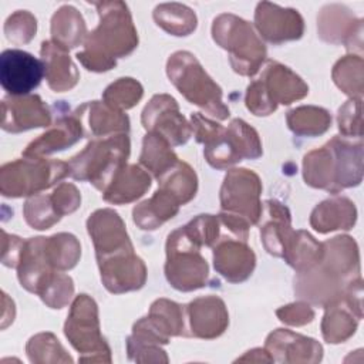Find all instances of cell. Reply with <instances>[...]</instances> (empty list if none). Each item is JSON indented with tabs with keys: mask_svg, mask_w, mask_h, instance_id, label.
Instances as JSON below:
<instances>
[{
	"mask_svg": "<svg viewBox=\"0 0 364 364\" xmlns=\"http://www.w3.org/2000/svg\"><path fill=\"white\" fill-rule=\"evenodd\" d=\"M70 171L64 162H30L16 161L1 168V192L4 196L31 195L48 188L54 181L61 179Z\"/></svg>",
	"mask_w": 364,
	"mask_h": 364,
	"instance_id": "1",
	"label": "cell"
},
{
	"mask_svg": "<svg viewBox=\"0 0 364 364\" xmlns=\"http://www.w3.org/2000/svg\"><path fill=\"white\" fill-rule=\"evenodd\" d=\"M181 58L186 68L181 70L175 63L169 60L168 74L172 82L178 87L181 94H183L192 104H200L199 91L205 100L206 111L225 119L229 115V109L220 102V88L213 84V81L206 75L195 57L189 53H181Z\"/></svg>",
	"mask_w": 364,
	"mask_h": 364,
	"instance_id": "2",
	"label": "cell"
},
{
	"mask_svg": "<svg viewBox=\"0 0 364 364\" xmlns=\"http://www.w3.org/2000/svg\"><path fill=\"white\" fill-rule=\"evenodd\" d=\"M46 73L44 63L23 50H4L0 55V82L10 95H26Z\"/></svg>",
	"mask_w": 364,
	"mask_h": 364,
	"instance_id": "3",
	"label": "cell"
},
{
	"mask_svg": "<svg viewBox=\"0 0 364 364\" xmlns=\"http://www.w3.org/2000/svg\"><path fill=\"white\" fill-rule=\"evenodd\" d=\"M71 121V119H70ZM68 121V122H70ZM77 122L71 121V124L65 128H61V124L57 127V132L51 131L50 134L41 135L40 139L31 142L27 149L24 151V155H37V154H47L53 152L55 149H64L65 145L74 144L80 138V128L77 129Z\"/></svg>",
	"mask_w": 364,
	"mask_h": 364,
	"instance_id": "5",
	"label": "cell"
},
{
	"mask_svg": "<svg viewBox=\"0 0 364 364\" xmlns=\"http://www.w3.org/2000/svg\"><path fill=\"white\" fill-rule=\"evenodd\" d=\"M41 105L43 101L37 95H30L24 98H4L1 122L3 129L10 132H18L33 127H47L50 124V119L27 114Z\"/></svg>",
	"mask_w": 364,
	"mask_h": 364,
	"instance_id": "4",
	"label": "cell"
},
{
	"mask_svg": "<svg viewBox=\"0 0 364 364\" xmlns=\"http://www.w3.org/2000/svg\"><path fill=\"white\" fill-rule=\"evenodd\" d=\"M4 31H6V37L10 41H17V43H27L33 34L36 33V18L30 14L28 18L26 20L24 24H16L10 17L6 21L4 26Z\"/></svg>",
	"mask_w": 364,
	"mask_h": 364,
	"instance_id": "6",
	"label": "cell"
}]
</instances>
